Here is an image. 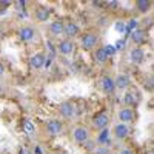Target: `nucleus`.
Instances as JSON below:
<instances>
[{
    "mask_svg": "<svg viewBox=\"0 0 154 154\" xmlns=\"http://www.w3.org/2000/svg\"><path fill=\"white\" fill-rule=\"evenodd\" d=\"M136 6H137V9H139V11L146 12V11H148V8H149V2H148V0H139V2L136 3Z\"/></svg>",
    "mask_w": 154,
    "mask_h": 154,
    "instance_id": "nucleus-19",
    "label": "nucleus"
},
{
    "mask_svg": "<svg viewBox=\"0 0 154 154\" xmlns=\"http://www.w3.org/2000/svg\"><path fill=\"white\" fill-rule=\"evenodd\" d=\"M106 5H108V8H116L117 6V2H108Z\"/></svg>",
    "mask_w": 154,
    "mask_h": 154,
    "instance_id": "nucleus-29",
    "label": "nucleus"
},
{
    "mask_svg": "<svg viewBox=\"0 0 154 154\" xmlns=\"http://www.w3.org/2000/svg\"><path fill=\"white\" fill-rule=\"evenodd\" d=\"M23 130H25V133H26V134H32V133H34V125H32V122H31V120H25V122H23Z\"/></svg>",
    "mask_w": 154,
    "mask_h": 154,
    "instance_id": "nucleus-22",
    "label": "nucleus"
},
{
    "mask_svg": "<svg viewBox=\"0 0 154 154\" xmlns=\"http://www.w3.org/2000/svg\"><path fill=\"white\" fill-rule=\"evenodd\" d=\"M108 123V116L105 112H100V114H96L94 119H93V125L96 128H100V130H103Z\"/></svg>",
    "mask_w": 154,
    "mask_h": 154,
    "instance_id": "nucleus-1",
    "label": "nucleus"
},
{
    "mask_svg": "<svg viewBox=\"0 0 154 154\" xmlns=\"http://www.w3.org/2000/svg\"><path fill=\"white\" fill-rule=\"evenodd\" d=\"M94 154H108V151H106V149H103V148H96Z\"/></svg>",
    "mask_w": 154,
    "mask_h": 154,
    "instance_id": "nucleus-27",
    "label": "nucleus"
},
{
    "mask_svg": "<svg viewBox=\"0 0 154 154\" xmlns=\"http://www.w3.org/2000/svg\"><path fill=\"white\" fill-rule=\"evenodd\" d=\"M49 32L53 34V35H60V34H63V23H62L60 20L53 22V23L49 25Z\"/></svg>",
    "mask_w": 154,
    "mask_h": 154,
    "instance_id": "nucleus-10",
    "label": "nucleus"
},
{
    "mask_svg": "<svg viewBox=\"0 0 154 154\" xmlns=\"http://www.w3.org/2000/svg\"><path fill=\"white\" fill-rule=\"evenodd\" d=\"M125 103L126 105H134L136 102H137V97H136V94L134 93H128V94H125Z\"/></svg>",
    "mask_w": 154,
    "mask_h": 154,
    "instance_id": "nucleus-21",
    "label": "nucleus"
},
{
    "mask_svg": "<svg viewBox=\"0 0 154 154\" xmlns=\"http://www.w3.org/2000/svg\"><path fill=\"white\" fill-rule=\"evenodd\" d=\"M35 17L38 22H46L48 17H49V9L48 8H38L37 12H35Z\"/></svg>",
    "mask_w": 154,
    "mask_h": 154,
    "instance_id": "nucleus-16",
    "label": "nucleus"
},
{
    "mask_svg": "<svg viewBox=\"0 0 154 154\" xmlns=\"http://www.w3.org/2000/svg\"><path fill=\"white\" fill-rule=\"evenodd\" d=\"M120 154H133V152L128 151V149H123V151H120Z\"/></svg>",
    "mask_w": 154,
    "mask_h": 154,
    "instance_id": "nucleus-31",
    "label": "nucleus"
},
{
    "mask_svg": "<svg viewBox=\"0 0 154 154\" xmlns=\"http://www.w3.org/2000/svg\"><path fill=\"white\" fill-rule=\"evenodd\" d=\"M103 51H105L106 57H108V56H114V54H116V49H114V46H111V45H106V46L103 48Z\"/></svg>",
    "mask_w": 154,
    "mask_h": 154,
    "instance_id": "nucleus-24",
    "label": "nucleus"
},
{
    "mask_svg": "<svg viewBox=\"0 0 154 154\" xmlns=\"http://www.w3.org/2000/svg\"><path fill=\"white\" fill-rule=\"evenodd\" d=\"M130 57H131V62L133 63H142L143 59H145V54H143L142 49L136 48V49H133L131 53H130Z\"/></svg>",
    "mask_w": 154,
    "mask_h": 154,
    "instance_id": "nucleus-7",
    "label": "nucleus"
},
{
    "mask_svg": "<svg viewBox=\"0 0 154 154\" xmlns=\"http://www.w3.org/2000/svg\"><path fill=\"white\" fill-rule=\"evenodd\" d=\"M60 114L63 116V117H72L74 116L72 103H69V102H63V103L60 105Z\"/></svg>",
    "mask_w": 154,
    "mask_h": 154,
    "instance_id": "nucleus-3",
    "label": "nucleus"
},
{
    "mask_svg": "<svg viewBox=\"0 0 154 154\" xmlns=\"http://www.w3.org/2000/svg\"><path fill=\"white\" fill-rule=\"evenodd\" d=\"M106 59H108V57H106V54H105L103 48H100V49H97V51H96V60H97L99 63H103Z\"/></svg>",
    "mask_w": 154,
    "mask_h": 154,
    "instance_id": "nucleus-20",
    "label": "nucleus"
},
{
    "mask_svg": "<svg viewBox=\"0 0 154 154\" xmlns=\"http://www.w3.org/2000/svg\"><path fill=\"white\" fill-rule=\"evenodd\" d=\"M0 93H2V86H0Z\"/></svg>",
    "mask_w": 154,
    "mask_h": 154,
    "instance_id": "nucleus-34",
    "label": "nucleus"
},
{
    "mask_svg": "<svg viewBox=\"0 0 154 154\" xmlns=\"http://www.w3.org/2000/svg\"><path fill=\"white\" fill-rule=\"evenodd\" d=\"M19 37L22 38V40L28 42V40H31V38L34 37V29H32V28H29V26L22 28V29L19 31Z\"/></svg>",
    "mask_w": 154,
    "mask_h": 154,
    "instance_id": "nucleus-11",
    "label": "nucleus"
},
{
    "mask_svg": "<svg viewBox=\"0 0 154 154\" xmlns=\"http://www.w3.org/2000/svg\"><path fill=\"white\" fill-rule=\"evenodd\" d=\"M116 29H117L119 32H123V31H126L125 23H123V22H117V23H116Z\"/></svg>",
    "mask_w": 154,
    "mask_h": 154,
    "instance_id": "nucleus-25",
    "label": "nucleus"
},
{
    "mask_svg": "<svg viewBox=\"0 0 154 154\" xmlns=\"http://www.w3.org/2000/svg\"><path fill=\"white\" fill-rule=\"evenodd\" d=\"M0 5H2V6H8V5H9V2H6V0H3V2H0Z\"/></svg>",
    "mask_w": 154,
    "mask_h": 154,
    "instance_id": "nucleus-30",
    "label": "nucleus"
},
{
    "mask_svg": "<svg viewBox=\"0 0 154 154\" xmlns=\"http://www.w3.org/2000/svg\"><path fill=\"white\" fill-rule=\"evenodd\" d=\"M46 130H48V133L51 136H57L60 133V130H62V125H60L59 120H49L48 125H46Z\"/></svg>",
    "mask_w": 154,
    "mask_h": 154,
    "instance_id": "nucleus-4",
    "label": "nucleus"
},
{
    "mask_svg": "<svg viewBox=\"0 0 154 154\" xmlns=\"http://www.w3.org/2000/svg\"><path fill=\"white\" fill-rule=\"evenodd\" d=\"M45 65V56L43 54H34L31 57V66L34 68H42Z\"/></svg>",
    "mask_w": 154,
    "mask_h": 154,
    "instance_id": "nucleus-13",
    "label": "nucleus"
},
{
    "mask_svg": "<svg viewBox=\"0 0 154 154\" xmlns=\"http://www.w3.org/2000/svg\"><path fill=\"white\" fill-rule=\"evenodd\" d=\"M128 83H130V79H128L126 75H119L117 79L114 80V86L119 88V89H125L128 86Z\"/></svg>",
    "mask_w": 154,
    "mask_h": 154,
    "instance_id": "nucleus-14",
    "label": "nucleus"
},
{
    "mask_svg": "<svg viewBox=\"0 0 154 154\" xmlns=\"http://www.w3.org/2000/svg\"><path fill=\"white\" fill-rule=\"evenodd\" d=\"M119 119H120L122 122H130V120H133V111H131L130 108L120 109V111H119Z\"/></svg>",
    "mask_w": 154,
    "mask_h": 154,
    "instance_id": "nucleus-15",
    "label": "nucleus"
},
{
    "mask_svg": "<svg viewBox=\"0 0 154 154\" xmlns=\"http://www.w3.org/2000/svg\"><path fill=\"white\" fill-rule=\"evenodd\" d=\"M136 26H137V20H130V23H128V26H126V32H131V31H134L136 29Z\"/></svg>",
    "mask_w": 154,
    "mask_h": 154,
    "instance_id": "nucleus-23",
    "label": "nucleus"
},
{
    "mask_svg": "<svg viewBox=\"0 0 154 154\" xmlns=\"http://www.w3.org/2000/svg\"><path fill=\"white\" fill-rule=\"evenodd\" d=\"M123 48H125V40H123V38L116 42V48L114 49H123Z\"/></svg>",
    "mask_w": 154,
    "mask_h": 154,
    "instance_id": "nucleus-26",
    "label": "nucleus"
},
{
    "mask_svg": "<svg viewBox=\"0 0 154 154\" xmlns=\"http://www.w3.org/2000/svg\"><path fill=\"white\" fill-rule=\"evenodd\" d=\"M114 134H116V137H117V139L126 137V136H128V128H126V125H123V123L116 125V126H114Z\"/></svg>",
    "mask_w": 154,
    "mask_h": 154,
    "instance_id": "nucleus-12",
    "label": "nucleus"
},
{
    "mask_svg": "<svg viewBox=\"0 0 154 154\" xmlns=\"http://www.w3.org/2000/svg\"><path fill=\"white\" fill-rule=\"evenodd\" d=\"M77 32H79V28H77V25H75V23L69 22V23H66V25H63V34H65V35H68V37H74Z\"/></svg>",
    "mask_w": 154,
    "mask_h": 154,
    "instance_id": "nucleus-6",
    "label": "nucleus"
},
{
    "mask_svg": "<svg viewBox=\"0 0 154 154\" xmlns=\"http://www.w3.org/2000/svg\"><path fill=\"white\" fill-rule=\"evenodd\" d=\"M100 86L102 89H103L105 93H112L114 91V80L111 79V77H103V79L100 80Z\"/></svg>",
    "mask_w": 154,
    "mask_h": 154,
    "instance_id": "nucleus-5",
    "label": "nucleus"
},
{
    "mask_svg": "<svg viewBox=\"0 0 154 154\" xmlns=\"http://www.w3.org/2000/svg\"><path fill=\"white\" fill-rule=\"evenodd\" d=\"M16 5H17L19 8H23V6H25V2H23V0H17V2H16Z\"/></svg>",
    "mask_w": 154,
    "mask_h": 154,
    "instance_id": "nucleus-28",
    "label": "nucleus"
},
{
    "mask_svg": "<svg viewBox=\"0 0 154 154\" xmlns=\"http://www.w3.org/2000/svg\"><path fill=\"white\" fill-rule=\"evenodd\" d=\"M97 140L100 143H109V131L108 130H102V133L99 134Z\"/></svg>",
    "mask_w": 154,
    "mask_h": 154,
    "instance_id": "nucleus-18",
    "label": "nucleus"
},
{
    "mask_svg": "<svg viewBox=\"0 0 154 154\" xmlns=\"http://www.w3.org/2000/svg\"><path fill=\"white\" fill-rule=\"evenodd\" d=\"M74 139H75L79 143L86 142V139H88V133H86L85 128H75V130H74Z\"/></svg>",
    "mask_w": 154,
    "mask_h": 154,
    "instance_id": "nucleus-9",
    "label": "nucleus"
},
{
    "mask_svg": "<svg viewBox=\"0 0 154 154\" xmlns=\"http://www.w3.org/2000/svg\"><path fill=\"white\" fill-rule=\"evenodd\" d=\"M2 74H3V65L0 63V75H2Z\"/></svg>",
    "mask_w": 154,
    "mask_h": 154,
    "instance_id": "nucleus-32",
    "label": "nucleus"
},
{
    "mask_svg": "<svg viewBox=\"0 0 154 154\" xmlns=\"http://www.w3.org/2000/svg\"><path fill=\"white\" fill-rule=\"evenodd\" d=\"M96 43H97V37L94 34H85L82 38V46L85 49H91L93 46H96Z\"/></svg>",
    "mask_w": 154,
    "mask_h": 154,
    "instance_id": "nucleus-2",
    "label": "nucleus"
},
{
    "mask_svg": "<svg viewBox=\"0 0 154 154\" xmlns=\"http://www.w3.org/2000/svg\"><path fill=\"white\" fill-rule=\"evenodd\" d=\"M20 154H26V152H25V151H23V149H22V151H20Z\"/></svg>",
    "mask_w": 154,
    "mask_h": 154,
    "instance_id": "nucleus-33",
    "label": "nucleus"
},
{
    "mask_svg": "<svg viewBox=\"0 0 154 154\" xmlns=\"http://www.w3.org/2000/svg\"><path fill=\"white\" fill-rule=\"evenodd\" d=\"M131 38H133L134 43H142L145 40V32L142 29H134L131 32Z\"/></svg>",
    "mask_w": 154,
    "mask_h": 154,
    "instance_id": "nucleus-17",
    "label": "nucleus"
},
{
    "mask_svg": "<svg viewBox=\"0 0 154 154\" xmlns=\"http://www.w3.org/2000/svg\"><path fill=\"white\" fill-rule=\"evenodd\" d=\"M72 48H74V45H72L71 40H63V42L59 43V51L62 54H65V56L72 53Z\"/></svg>",
    "mask_w": 154,
    "mask_h": 154,
    "instance_id": "nucleus-8",
    "label": "nucleus"
}]
</instances>
